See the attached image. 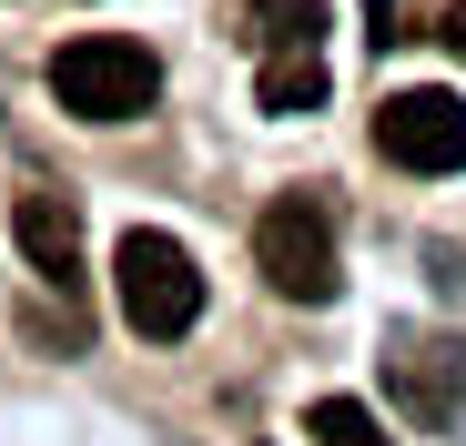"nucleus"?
I'll use <instances>...</instances> for the list:
<instances>
[{"label":"nucleus","instance_id":"f257e3e1","mask_svg":"<svg viewBox=\"0 0 466 446\" xmlns=\"http://www.w3.org/2000/svg\"><path fill=\"white\" fill-rule=\"evenodd\" d=\"M112 294H122V325L142 345H183L203 325V264H193V244L152 234V223H132L112 244Z\"/></svg>","mask_w":466,"mask_h":446},{"label":"nucleus","instance_id":"f03ea898","mask_svg":"<svg viewBox=\"0 0 466 446\" xmlns=\"http://www.w3.org/2000/svg\"><path fill=\"white\" fill-rule=\"evenodd\" d=\"M51 102L71 122H142L163 102V61H152L132 31H82L51 51Z\"/></svg>","mask_w":466,"mask_h":446},{"label":"nucleus","instance_id":"7ed1b4c3","mask_svg":"<svg viewBox=\"0 0 466 446\" xmlns=\"http://www.w3.org/2000/svg\"><path fill=\"white\" fill-rule=\"evenodd\" d=\"M254 274L284 305H325L335 294V213H325V193H274L254 213Z\"/></svg>","mask_w":466,"mask_h":446},{"label":"nucleus","instance_id":"20e7f679","mask_svg":"<svg viewBox=\"0 0 466 446\" xmlns=\"http://www.w3.org/2000/svg\"><path fill=\"white\" fill-rule=\"evenodd\" d=\"M375 153L406 173H466V102L456 92H385L375 102Z\"/></svg>","mask_w":466,"mask_h":446},{"label":"nucleus","instance_id":"39448f33","mask_svg":"<svg viewBox=\"0 0 466 446\" xmlns=\"http://www.w3.org/2000/svg\"><path fill=\"white\" fill-rule=\"evenodd\" d=\"M11 244H21V264H31L41 284H61V294H71V284H82V203L51 193V183H41V193H21V203H11Z\"/></svg>","mask_w":466,"mask_h":446},{"label":"nucleus","instance_id":"423d86ee","mask_svg":"<svg viewBox=\"0 0 466 446\" xmlns=\"http://www.w3.org/2000/svg\"><path fill=\"white\" fill-rule=\"evenodd\" d=\"M385 386H396L406 416L446 426L456 416V345H396V355H385Z\"/></svg>","mask_w":466,"mask_h":446},{"label":"nucleus","instance_id":"0eeeda50","mask_svg":"<svg viewBox=\"0 0 466 446\" xmlns=\"http://www.w3.org/2000/svg\"><path fill=\"white\" fill-rule=\"evenodd\" d=\"M254 102L284 112V122H294V112H325V51H315V41H274V61L254 71Z\"/></svg>","mask_w":466,"mask_h":446},{"label":"nucleus","instance_id":"6e6552de","mask_svg":"<svg viewBox=\"0 0 466 446\" xmlns=\"http://www.w3.org/2000/svg\"><path fill=\"white\" fill-rule=\"evenodd\" d=\"M304 436H315V446H396L375 426V406H355V396H315V406H304Z\"/></svg>","mask_w":466,"mask_h":446},{"label":"nucleus","instance_id":"1a4fd4ad","mask_svg":"<svg viewBox=\"0 0 466 446\" xmlns=\"http://www.w3.org/2000/svg\"><path fill=\"white\" fill-rule=\"evenodd\" d=\"M436 41H446V51H466V0H446V21H436Z\"/></svg>","mask_w":466,"mask_h":446}]
</instances>
